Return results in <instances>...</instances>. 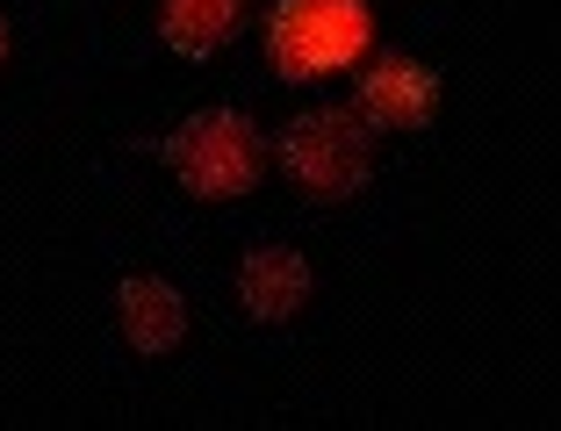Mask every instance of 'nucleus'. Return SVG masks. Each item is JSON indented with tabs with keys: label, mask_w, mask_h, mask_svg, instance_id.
<instances>
[{
	"label": "nucleus",
	"mask_w": 561,
	"mask_h": 431,
	"mask_svg": "<svg viewBox=\"0 0 561 431\" xmlns=\"http://www.w3.org/2000/svg\"><path fill=\"white\" fill-rule=\"evenodd\" d=\"M375 44V15L367 0H280L266 22V50L288 80H331L367 58Z\"/></svg>",
	"instance_id": "2"
},
{
	"label": "nucleus",
	"mask_w": 561,
	"mask_h": 431,
	"mask_svg": "<svg viewBox=\"0 0 561 431\" xmlns=\"http://www.w3.org/2000/svg\"><path fill=\"white\" fill-rule=\"evenodd\" d=\"M353 108H360L375 130H417V123H432V108H439V80H432L417 58L389 50V58H375V66L360 72Z\"/></svg>",
	"instance_id": "4"
},
{
	"label": "nucleus",
	"mask_w": 561,
	"mask_h": 431,
	"mask_svg": "<svg viewBox=\"0 0 561 431\" xmlns=\"http://www.w3.org/2000/svg\"><path fill=\"white\" fill-rule=\"evenodd\" d=\"M238 302H245L260 324H280L310 302V259L288 245H260L245 266H238Z\"/></svg>",
	"instance_id": "5"
},
{
	"label": "nucleus",
	"mask_w": 561,
	"mask_h": 431,
	"mask_svg": "<svg viewBox=\"0 0 561 431\" xmlns=\"http://www.w3.org/2000/svg\"><path fill=\"white\" fill-rule=\"evenodd\" d=\"M274 159L288 166V180H296L302 195L346 201L353 187H367V173H375V123H367L360 108H310V116L288 123Z\"/></svg>",
	"instance_id": "3"
},
{
	"label": "nucleus",
	"mask_w": 561,
	"mask_h": 431,
	"mask_svg": "<svg viewBox=\"0 0 561 431\" xmlns=\"http://www.w3.org/2000/svg\"><path fill=\"white\" fill-rule=\"evenodd\" d=\"M245 22V0H165L159 8V36L187 58H209L216 44H231Z\"/></svg>",
	"instance_id": "7"
},
{
	"label": "nucleus",
	"mask_w": 561,
	"mask_h": 431,
	"mask_svg": "<svg viewBox=\"0 0 561 431\" xmlns=\"http://www.w3.org/2000/svg\"><path fill=\"white\" fill-rule=\"evenodd\" d=\"M0 58H8V22H0Z\"/></svg>",
	"instance_id": "8"
},
{
	"label": "nucleus",
	"mask_w": 561,
	"mask_h": 431,
	"mask_svg": "<svg viewBox=\"0 0 561 431\" xmlns=\"http://www.w3.org/2000/svg\"><path fill=\"white\" fill-rule=\"evenodd\" d=\"M266 159H274V144L238 108H202V116H187L181 130L165 137V166L181 173V187L202 201H231L245 187H260Z\"/></svg>",
	"instance_id": "1"
},
{
	"label": "nucleus",
	"mask_w": 561,
	"mask_h": 431,
	"mask_svg": "<svg viewBox=\"0 0 561 431\" xmlns=\"http://www.w3.org/2000/svg\"><path fill=\"white\" fill-rule=\"evenodd\" d=\"M116 316H123V338H130L137 352H173V346H181V331H187V310H181V295H173L165 281H151V273L123 281V295H116Z\"/></svg>",
	"instance_id": "6"
}]
</instances>
